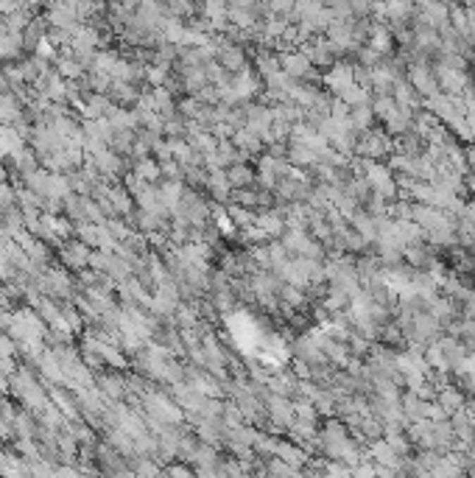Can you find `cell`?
Instances as JSON below:
<instances>
[{"label":"cell","mask_w":475,"mask_h":478,"mask_svg":"<svg viewBox=\"0 0 475 478\" xmlns=\"http://www.w3.org/2000/svg\"><path fill=\"white\" fill-rule=\"evenodd\" d=\"M392 149H395L392 135H389L386 129H375V126H372V129L361 132L358 146H355V157L381 159V157H386V154H392Z\"/></svg>","instance_id":"obj_1"},{"label":"cell","mask_w":475,"mask_h":478,"mask_svg":"<svg viewBox=\"0 0 475 478\" xmlns=\"http://www.w3.org/2000/svg\"><path fill=\"white\" fill-rule=\"evenodd\" d=\"M210 210H213V207H210L196 190H187V188H185V193H182L173 216L182 219V221H187V224H193V227H204L207 219H210Z\"/></svg>","instance_id":"obj_2"},{"label":"cell","mask_w":475,"mask_h":478,"mask_svg":"<svg viewBox=\"0 0 475 478\" xmlns=\"http://www.w3.org/2000/svg\"><path fill=\"white\" fill-rule=\"evenodd\" d=\"M297 411H294V400L283 398V395H266V419L271 431H288V425L294 422Z\"/></svg>","instance_id":"obj_3"},{"label":"cell","mask_w":475,"mask_h":478,"mask_svg":"<svg viewBox=\"0 0 475 478\" xmlns=\"http://www.w3.org/2000/svg\"><path fill=\"white\" fill-rule=\"evenodd\" d=\"M39 291L42 294H48V297H54V300H68L70 294H73V280H70V274L65 271V269H45L42 274H39Z\"/></svg>","instance_id":"obj_4"},{"label":"cell","mask_w":475,"mask_h":478,"mask_svg":"<svg viewBox=\"0 0 475 478\" xmlns=\"http://www.w3.org/2000/svg\"><path fill=\"white\" fill-rule=\"evenodd\" d=\"M90 252H92V249L79 238L62 240V243H59V260H62V266L70 269V271H81V269L90 266Z\"/></svg>","instance_id":"obj_5"},{"label":"cell","mask_w":475,"mask_h":478,"mask_svg":"<svg viewBox=\"0 0 475 478\" xmlns=\"http://www.w3.org/2000/svg\"><path fill=\"white\" fill-rule=\"evenodd\" d=\"M101 199L109 202V216L126 219V216H132V210H135V196L129 193L126 185H109V188H106V196H101Z\"/></svg>","instance_id":"obj_6"},{"label":"cell","mask_w":475,"mask_h":478,"mask_svg":"<svg viewBox=\"0 0 475 478\" xmlns=\"http://www.w3.org/2000/svg\"><path fill=\"white\" fill-rule=\"evenodd\" d=\"M280 68L294 81H302L314 76V62H311V56H308L305 51H300V54H283V56H280Z\"/></svg>","instance_id":"obj_7"},{"label":"cell","mask_w":475,"mask_h":478,"mask_svg":"<svg viewBox=\"0 0 475 478\" xmlns=\"http://www.w3.org/2000/svg\"><path fill=\"white\" fill-rule=\"evenodd\" d=\"M381 121H383V126H386V132H389L392 137H400V135H405V132L414 129V112L405 109V106H400L397 101H395V106H392Z\"/></svg>","instance_id":"obj_8"},{"label":"cell","mask_w":475,"mask_h":478,"mask_svg":"<svg viewBox=\"0 0 475 478\" xmlns=\"http://www.w3.org/2000/svg\"><path fill=\"white\" fill-rule=\"evenodd\" d=\"M25 152V140L14 123H0V159H17Z\"/></svg>","instance_id":"obj_9"},{"label":"cell","mask_w":475,"mask_h":478,"mask_svg":"<svg viewBox=\"0 0 475 478\" xmlns=\"http://www.w3.org/2000/svg\"><path fill=\"white\" fill-rule=\"evenodd\" d=\"M204 188L210 190V196H213L218 204H224V202L233 199V185H230V179H227V168H210Z\"/></svg>","instance_id":"obj_10"},{"label":"cell","mask_w":475,"mask_h":478,"mask_svg":"<svg viewBox=\"0 0 475 478\" xmlns=\"http://www.w3.org/2000/svg\"><path fill=\"white\" fill-rule=\"evenodd\" d=\"M350 227L358 230L369 243H375V240H378V233H381V216H372L369 210H361V207H358V210L350 216Z\"/></svg>","instance_id":"obj_11"},{"label":"cell","mask_w":475,"mask_h":478,"mask_svg":"<svg viewBox=\"0 0 475 478\" xmlns=\"http://www.w3.org/2000/svg\"><path fill=\"white\" fill-rule=\"evenodd\" d=\"M233 143L238 146V152L243 154V159L249 157H257V154H263L266 152V143H263V137L260 135H254L252 129H238L235 135H233Z\"/></svg>","instance_id":"obj_12"},{"label":"cell","mask_w":475,"mask_h":478,"mask_svg":"<svg viewBox=\"0 0 475 478\" xmlns=\"http://www.w3.org/2000/svg\"><path fill=\"white\" fill-rule=\"evenodd\" d=\"M400 403H402V414H405V419H408V422L422 419V417H431V405H433V400L419 398L414 389H411V392H405V395L400 398Z\"/></svg>","instance_id":"obj_13"},{"label":"cell","mask_w":475,"mask_h":478,"mask_svg":"<svg viewBox=\"0 0 475 478\" xmlns=\"http://www.w3.org/2000/svg\"><path fill=\"white\" fill-rule=\"evenodd\" d=\"M408 81L414 84V90L419 92V95H433V92H439V84H436V76L419 62V65H414L411 68V73H408Z\"/></svg>","instance_id":"obj_14"},{"label":"cell","mask_w":475,"mask_h":478,"mask_svg":"<svg viewBox=\"0 0 475 478\" xmlns=\"http://www.w3.org/2000/svg\"><path fill=\"white\" fill-rule=\"evenodd\" d=\"M227 179H230V185H233V190H235V188H249V185L257 182V171H254L246 159H238L233 165H227Z\"/></svg>","instance_id":"obj_15"},{"label":"cell","mask_w":475,"mask_h":478,"mask_svg":"<svg viewBox=\"0 0 475 478\" xmlns=\"http://www.w3.org/2000/svg\"><path fill=\"white\" fill-rule=\"evenodd\" d=\"M216 59H218V65H221L227 73H240V71H246L243 51L235 48V45H221V48H216Z\"/></svg>","instance_id":"obj_16"},{"label":"cell","mask_w":475,"mask_h":478,"mask_svg":"<svg viewBox=\"0 0 475 478\" xmlns=\"http://www.w3.org/2000/svg\"><path fill=\"white\" fill-rule=\"evenodd\" d=\"M392 98H395L400 106H405V109H419L422 106V98H419V92L414 90V84L411 81H395V87H392Z\"/></svg>","instance_id":"obj_17"},{"label":"cell","mask_w":475,"mask_h":478,"mask_svg":"<svg viewBox=\"0 0 475 478\" xmlns=\"http://www.w3.org/2000/svg\"><path fill=\"white\" fill-rule=\"evenodd\" d=\"M436 403H439L442 411L450 417V414H456L459 408H464V389H456V386L445 384V386L436 392Z\"/></svg>","instance_id":"obj_18"},{"label":"cell","mask_w":475,"mask_h":478,"mask_svg":"<svg viewBox=\"0 0 475 478\" xmlns=\"http://www.w3.org/2000/svg\"><path fill=\"white\" fill-rule=\"evenodd\" d=\"M355 81V71L350 68V65H330V71H327V76H324V84L338 95L344 87H350Z\"/></svg>","instance_id":"obj_19"},{"label":"cell","mask_w":475,"mask_h":478,"mask_svg":"<svg viewBox=\"0 0 475 478\" xmlns=\"http://www.w3.org/2000/svg\"><path fill=\"white\" fill-rule=\"evenodd\" d=\"M285 157H288V162H291L294 168H311V165H316L319 154L314 152V149L302 146V143H294V140H288Z\"/></svg>","instance_id":"obj_20"},{"label":"cell","mask_w":475,"mask_h":478,"mask_svg":"<svg viewBox=\"0 0 475 478\" xmlns=\"http://www.w3.org/2000/svg\"><path fill=\"white\" fill-rule=\"evenodd\" d=\"M182 193H185V185H182V179H165L162 185L157 188V196L159 202L173 213L176 210V204H179V199H182Z\"/></svg>","instance_id":"obj_21"},{"label":"cell","mask_w":475,"mask_h":478,"mask_svg":"<svg viewBox=\"0 0 475 478\" xmlns=\"http://www.w3.org/2000/svg\"><path fill=\"white\" fill-rule=\"evenodd\" d=\"M350 121H352V129H355V132H366V129H372V121H375L372 101H364V104L350 106Z\"/></svg>","instance_id":"obj_22"},{"label":"cell","mask_w":475,"mask_h":478,"mask_svg":"<svg viewBox=\"0 0 475 478\" xmlns=\"http://www.w3.org/2000/svg\"><path fill=\"white\" fill-rule=\"evenodd\" d=\"M274 456H280V459H285L288 465H294V467H302L305 462H308V451L305 448H300L297 442H277V451H274Z\"/></svg>","instance_id":"obj_23"},{"label":"cell","mask_w":475,"mask_h":478,"mask_svg":"<svg viewBox=\"0 0 475 478\" xmlns=\"http://www.w3.org/2000/svg\"><path fill=\"white\" fill-rule=\"evenodd\" d=\"M98 386H101V395L106 400H121L126 398V381L121 378V375H104L101 381H98Z\"/></svg>","instance_id":"obj_24"},{"label":"cell","mask_w":475,"mask_h":478,"mask_svg":"<svg viewBox=\"0 0 475 478\" xmlns=\"http://www.w3.org/2000/svg\"><path fill=\"white\" fill-rule=\"evenodd\" d=\"M20 115H23L20 98H17V95H8V92H0V121H3V123H14Z\"/></svg>","instance_id":"obj_25"},{"label":"cell","mask_w":475,"mask_h":478,"mask_svg":"<svg viewBox=\"0 0 475 478\" xmlns=\"http://www.w3.org/2000/svg\"><path fill=\"white\" fill-rule=\"evenodd\" d=\"M132 173H135V176H140L143 182H152V185H154L159 176H162V171H159V162H157V159H152V157L137 159Z\"/></svg>","instance_id":"obj_26"},{"label":"cell","mask_w":475,"mask_h":478,"mask_svg":"<svg viewBox=\"0 0 475 478\" xmlns=\"http://www.w3.org/2000/svg\"><path fill=\"white\" fill-rule=\"evenodd\" d=\"M227 216H230V221L235 224L238 230H243V227H252L254 224V210H249V207H243V204H227Z\"/></svg>","instance_id":"obj_27"},{"label":"cell","mask_w":475,"mask_h":478,"mask_svg":"<svg viewBox=\"0 0 475 478\" xmlns=\"http://www.w3.org/2000/svg\"><path fill=\"white\" fill-rule=\"evenodd\" d=\"M266 473H271V476H297L300 473V467H294V465H288L285 459H280V456H269V465L263 467Z\"/></svg>","instance_id":"obj_28"},{"label":"cell","mask_w":475,"mask_h":478,"mask_svg":"<svg viewBox=\"0 0 475 478\" xmlns=\"http://www.w3.org/2000/svg\"><path fill=\"white\" fill-rule=\"evenodd\" d=\"M56 71L65 76V79H70V81H76L84 76V65H81L79 59H70V56H65V59H59L56 62Z\"/></svg>","instance_id":"obj_29"},{"label":"cell","mask_w":475,"mask_h":478,"mask_svg":"<svg viewBox=\"0 0 475 478\" xmlns=\"http://www.w3.org/2000/svg\"><path fill=\"white\" fill-rule=\"evenodd\" d=\"M277 71H283V68H280V59H277V56H271V54H260V56H257V73H260L263 79L274 76Z\"/></svg>","instance_id":"obj_30"},{"label":"cell","mask_w":475,"mask_h":478,"mask_svg":"<svg viewBox=\"0 0 475 478\" xmlns=\"http://www.w3.org/2000/svg\"><path fill=\"white\" fill-rule=\"evenodd\" d=\"M8 207H17V190L8 182H0V213Z\"/></svg>","instance_id":"obj_31"},{"label":"cell","mask_w":475,"mask_h":478,"mask_svg":"<svg viewBox=\"0 0 475 478\" xmlns=\"http://www.w3.org/2000/svg\"><path fill=\"white\" fill-rule=\"evenodd\" d=\"M14 353H17V338L0 330V358H14Z\"/></svg>","instance_id":"obj_32"},{"label":"cell","mask_w":475,"mask_h":478,"mask_svg":"<svg viewBox=\"0 0 475 478\" xmlns=\"http://www.w3.org/2000/svg\"><path fill=\"white\" fill-rule=\"evenodd\" d=\"M459 338L464 341L467 350H475V319H462V336Z\"/></svg>","instance_id":"obj_33"},{"label":"cell","mask_w":475,"mask_h":478,"mask_svg":"<svg viewBox=\"0 0 475 478\" xmlns=\"http://www.w3.org/2000/svg\"><path fill=\"white\" fill-rule=\"evenodd\" d=\"M162 473H168V476H190L193 470H190V467H176V465H168V467H162Z\"/></svg>","instance_id":"obj_34"},{"label":"cell","mask_w":475,"mask_h":478,"mask_svg":"<svg viewBox=\"0 0 475 478\" xmlns=\"http://www.w3.org/2000/svg\"><path fill=\"white\" fill-rule=\"evenodd\" d=\"M462 305H464V317L475 319V291L467 297V300H464V302H462Z\"/></svg>","instance_id":"obj_35"},{"label":"cell","mask_w":475,"mask_h":478,"mask_svg":"<svg viewBox=\"0 0 475 478\" xmlns=\"http://www.w3.org/2000/svg\"><path fill=\"white\" fill-rule=\"evenodd\" d=\"M467 168H470V173L475 176V146L473 149H467Z\"/></svg>","instance_id":"obj_36"},{"label":"cell","mask_w":475,"mask_h":478,"mask_svg":"<svg viewBox=\"0 0 475 478\" xmlns=\"http://www.w3.org/2000/svg\"><path fill=\"white\" fill-rule=\"evenodd\" d=\"M6 314H8V311H6L3 305H0V324H3V319H6Z\"/></svg>","instance_id":"obj_37"},{"label":"cell","mask_w":475,"mask_h":478,"mask_svg":"<svg viewBox=\"0 0 475 478\" xmlns=\"http://www.w3.org/2000/svg\"><path fill=\"white\" fill-rule=\"evenodd\" d=\"M0 182H6V168L0 165Z\"/></svg>","instance_id":"obj_38"}]
</instances>
